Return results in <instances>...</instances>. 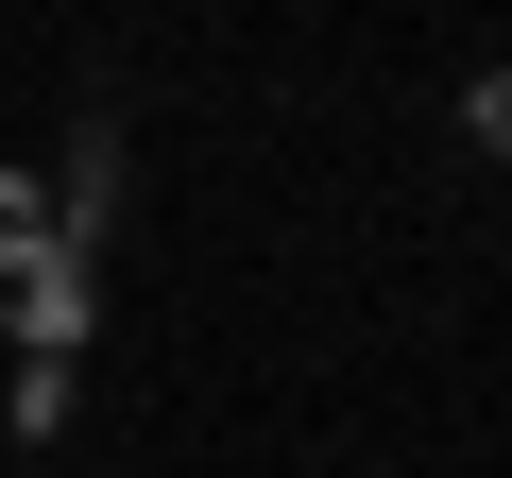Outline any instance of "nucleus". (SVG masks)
<instances>
[{
    "mask_svg": "<svg viewBox=\"0 0 512 478\" xmlns=\"http://www.w3.org/2000/svg\"><path fill=\"white\" fill-rule=\"evenodd\" d=\"M461 137H478V154H512V69H478V86H461Z\"/></svg>",
    "mask_w": 512,
    "mask_h": 478,
    "instance_id": "1",
    "label": "nucleus"
}]
</instances>
